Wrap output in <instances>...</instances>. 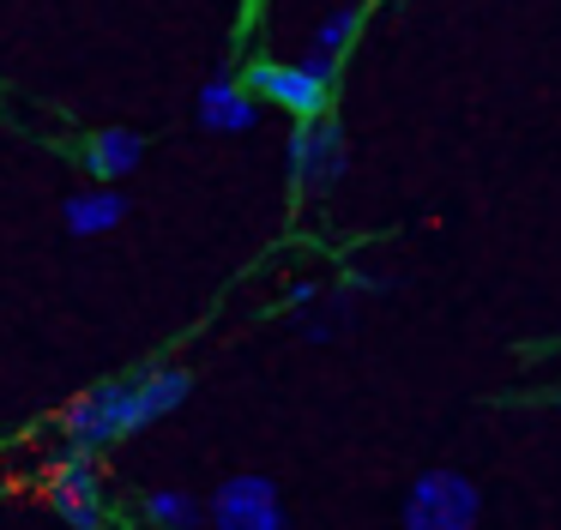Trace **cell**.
I'll return each mask as SVG.
<instances>
[{
  "mask_svg": "<svg viewBox=\"0 0 561 530\" xmlns=\"http://www.w3.org/2000/svg\"><path fill=\"white\" fill-rule=\"evenodd\" d=\"M194 392V373L182 361H146V368H127L115 380L79 392L73 404L61 410V446L79 458H98L110 446H122L127 434L151 428V422L175 416Z\"/></svg>",
  "mask_w": 561,
  "mask_h": 530,
  "instance_id": "obj_1",
  "label": "cell"
},
{
  "mask_svg": "<svg viewBox=\"0 0 561 530\" xmlns=\"http://www.w3.org/2000/svg\"><path fill=\"white\" fill-rule=\"evenodd\" d=\"M43 500L67 530H110V476L98 458L61 452L43 476Z\"/></svg>",
  "mask_w": 561,
  "mask_h": 530,
  "instance_id": "obj_2",
  "label": "cell"
},
{
  "mask_svg": "<svg viewBox=\"0 0 561 530\" xmlns=\"http://www.w3.org/2000/svg\"><path fill=\"white\" fill-rule=\"evenodd\" d=\"M242 84L260 108H284L290 120L332 115V79L314 72L308 60H254V67L242 72Z\"/></svg>",
  "mask_w": 561,
  "mask_h": 530,
  "instance_id": "obj_3",
  "label": "cell"
},
{
  "mask_svg": "<svg viewBox=\"0 0 561 530\" xmlns=\"http://www.w3.org/2000/svg\"><path fill=\"white\" fill-rule=\"evenodd\" d=\"M483 494L465 470H423L404 494V530H477Z\"/></svg>",
  "mask_w": 561,
  "mask_h": 530,
  "instance_id": "obj_4",
  "label": "cell"
},
{
  "mask_svg": "<svg viewBox=\"0 0 561 530\" xmlns=\"http://www.w3.org/2000/svg\"><path fill=\"white\" fill-rule=\"evenodd\" d=\"M284 163H290V181H296L302 193H332V187H339L344 169H351V139H344L339 115L296 120Z\"/></svg>",
  "mask_w": 561,
  "mask_h": 530,
  "instance_id": "obj_5",
  "label": "cell"
},
{
  "mask_svg": "<svg viewBox=\"0 0 561 530\" xmlns=\"http://www.w3.org/2000/svg\"><path fill=\"white\" fill-rule=\"evenodd\" d=\"M206 525L211 530H284V500L272 476H230L218 482V494L206 500Z\"/></svg>",
  "mask_w": 561,
  "mask_h": 530,
  "instance_id": "obj_6",
  "label": "cell"
},
{
  "mask_svg": "<svg viewBox=\"0 0 561 530\" xmlns=\"http://www.w3.org/2000/svg\"><path fill=\"white\" fill-rule=\"evenodd\" d=\"M139 163H146V132L134 127H98L79 145V169L91 175V187H122Z\"/></svg>",
  "mask_w": 561,
  "mask_h": 530,
  "instance_id": "obj_7",
  "label": "cell"
},
{
  "mask_svg": "<svg viewBox=\"0 0 561 530\" xmlns=\"http://www.w3.org/2000/svg\"><path fill=\"white\" fill-rule=\"evenodd\" d=\"M199 120H206L211 132H254L260 103L248 96L242 72H218V79L199 91Z\"/></svg>",
  "mask_w": 561,
  "mask_h": 530,
  "instance_id": "obj_8",
  "label": "cell"
},
{
  "mask_svg": "<svg viewBox=\"0 0 561 530\" xmlns=\"http://www.w3.org/2000/svg\"><path fill=\"white\" fill-rule=\"evenodd\" d=\"M61 223L73 229V235H85V241L110 235V229L127 223V193L122 187H79V193H67Z\"/></svg>",
  "mask_w": 561,
  "mask_h": 530,
  "instance_id": "obj_9",
  "label": "cell"
},
{
  "mask_svg": "<svg viewBox=\"0 0 561 530\" xmlns=\"http://www.w3.org/2000/svg\"><path fill=\"white\" fill-rule=\"evenodd\" d=\"M356 36H363V7H339V12H327V19L314 24V36H308V67L332 79V72L344 67V55L356 48Z\"/></svg>",
  "mask_w": 561,
  "mask_h": 530,
  "instance_id": "obj_10",
  "label": "cell"
},
{
  "mask_svg": "<svg viewBox=\"0 0 561 530\" xmlns=\"http://www.w3.org/2000/svg\"><path fill=\"white\" fill-rule=\"evenodd\" d=\"M139 518H146L151 530H194L199 518H206V506L187 488H151L146 500H139Z\"/></svg>",
  "mask_w": 561,
  "mask_h": 530,
  "instance_id": "obj_11",
  "label": "cell"
},
{
  "mask_svg": "<svg viewBox=\"0 0 561 530\" xmlns=\"http://www.w3.org/2000/svg\"><path fill=\"white\" fill-rule=\"evenodd\" d=\"M556 410H561V385H556Z\"/></svg>",
  "mask_w": 561,
  "mask_h": 530,
  "instance_id": "obj_12",
  "label": "cell"
}]
</instances>
